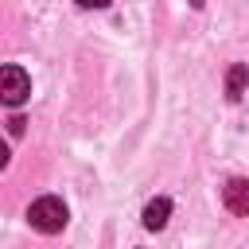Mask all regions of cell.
Segmentation results:
<instances>
[{"instance_id": "1", "label": "cell", "mask_w": 249, "mask_h": 249, "mask_svg": "<svg viewBox=\"0 0 249 249\" xmlns=\"http://www.w3.org/2000/svg\"><path fill=\"white\" fill-rule=\"evenodd\" d=\"M27 222H31V230H39V233H58V230L70 222V210H66L62 198L43 195V198H35V202L27 206Z\"/></svg>"}, {"instance_id": "3", "label": "cell", "mask_w": 249, "mask_h": 249, "mask_svg": "<svg viewBox=\"0 0 249 249\" xmlns=\"http://www.w3.org/2000/svg\"><path fill=\"white\" fill-rule=\"evenodd\" d=\"M222 202H226L230 214L245 218V214H249V179H241V175L226 179V187H222Z\"/></svg>"}, {"instance_id": "2", "label": "cell", "mask_w": 249, "mask_h": 249, "mask_svg": "<svg viewBox=\"0 0 249 249\" xmlns=\"http://www.w3.org/2000/svg\"><path fill=\"white\" fill-rule=\"evenodd\" d=\"M27 93H31V78H27V70L23 66H4L0 70V97H4V105H23L27 101Z\"/></svg>"}, {"instance_id": "4", "label": "cell", "mask_w": 249, "mask_h": 249, "mask_svg": "<svg viewBox=\"0 0 249 249\" xmlns=\"http://www.w3.org/2000/svg\"><path fill=\"white\" fill-rule=\"evenodd\" d=\"M167 218H171V198H152V202L144 206V226H148V230H163Z\"/></svg>"}, {"instance_id": "5", "label": "cell", "mask_w": 249, "mask_h": 249, "mask_svg": "<svg viewBox=\"0 0 249 249\" xmlns=\"http://www.w3.org/2000/svg\"><path fill=\"white\" fill-rule=\"evenodd\" d=\"M245 86H249V66H245V62L230 66V74H226V97L237 101V97L245 93Z\"/></svg>"}, {"instance_id": "6", "label": "cell", "mask_w": 249, "mask_h": 249, "mask_svg": "<svg viewBox=\"0 0 249 249\" xmlns=\"http://www.w3.org/2000/svg\"><path fill=\"white\" fill-rule=\"evenodd\" d=\"M23 124H27V121H23L19 113H16V117H8V132H12V136H19V132H23Z\"/></svg>"}]
</instances>
